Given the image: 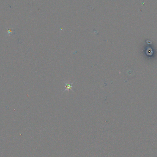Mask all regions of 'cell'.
Segmentation results:
<instances>
[]
</instances>
